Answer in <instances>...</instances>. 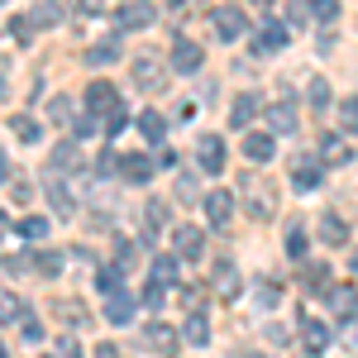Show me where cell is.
I'll return each mask as SVG.
<instances>
[{
	"instance_id": "obj_26",
	"label": "cell",
	"mask_w": 358,
	"mask_h": 358,
	"mask_svg": "<svg viewBox=\"0 0 358 358\" xmlns=\"http://www.w3.org/2000/svg\"><path fill=\"white\" fill-rule=\"evenodd\" d=\"M86 62H96V67H110V62H120V38H101V43H91Z\"/></svg>"
},
{
	"instance_id": "obj_56",
	"label": "cell",
	"mask_w": 358,
	"mask_h": 358,
	"mask_svg": "<svg viewBox=\"0 0 358 358\" xmlns=\"http://www.w3.org/2000/svg\"><path fill=\"white\" fill-rule=\"evenodd\" d=\"M5 234H10V215L0 210V239H5Z\"/></svg>"
},
{
	"instance_id": "obj_45",
	"label": "cell",
	"mask_w": 358,
	"mask_h": 358,
	"mask_svg": "<svg viewBox=\"0 0 358 358\" xmlns=\"http://www.w3.org/2000/svg\"><path fill=\"white\" fill-rule=\"evenodd\" d=\"M310 10H315V20H334L339 15V0H310Z\"/></svg>"
},
{
	"instance_id": "obj_17",
	"label": "cell",
	"mask_w": 358,
	"mask_h": 358,
	"mask_svg": "<svg viewBox=\"0 0 358 358\" xmlns=\"http://www.w3.org/2000/svg\"><path fill=\"white\" fill-rule=\"evenodd\" d=\"M120 106V96H115V86L110 82H91V91H86V110L91 115H106Z\"/></svg>"
},
{
	"instance_id": "obj_53",
	"label": "cell",
	"mask_w": 358,
	"mask_h": 358,
	"mask_svg": "<svg viewBox=\"0 0 358 358\" xmlns=\"http://www.w3.org/2000/svg\"><path fill=\"white\" fill-rule=\"evenodd\" d=\"M77 10L91 20V15H101V10H106V0H77Z\"/></svg>"
},
{
	"instance_id": "obj_27",
	"label": "cell",
	"mask_w": 358,
	"mask_h": 358,
	"mask_svg": "<svg viewBox=\"0 0 358 358\" xmlns=\"http://www.w3.org/2000/svg\"><path fill=\"white\" fill-rule=\"evenodd\" d=\"M29 20H34V29H53V24H62V5L57 0H38V10Z\"/></svg>"
},
{
	"instance_id": "obj_30",
	"label": "cell",
	"mask_w": 358,
	"mask_h": 358,
	"mask_svg": "<svg viewBox=\"0 0 358 358\" xmlns=\"http://www.w3.org/2000/svg\"><path fill=\"white\" fill-rule=\"evenodd\" d=\"M20 315H24V301H20L15 292H5V287H0V325H15Z\"/></svg>"
},
{
	"instance_id": "obj_2",
	"label": "cell",
	"mask_w": 358,
	"mask_h": 358,
	"mask_svg": "<svg viewBox=\"0 0 358 358\" xmlns=\"http://www.w3.org/2000/svg\"><path fill=\"white\" fill-rule=\"evenodd\" d=\"M143 349L158 358H177V349H182V334L172 330V325H163V320H153V325H143Z\"/></svg>"
},
{
	"instance_id": "obj_52",
	"label": "cell",
	"mask_w": 358,
	"mask_h": 358,
	"mask_svg": "<svg viewBox=\"0 0 358 358\" xmlns=\"http://www.w3.org/2000/svg\"><path fill=\"white\" fill-rule=\"evenodd\" d=\"M91 358H124V354H120V344H96Z\"/></svg>"
},
{
	"instance_id": "obj_54",
	"label": "cell",
	"mask_w": 358,
	"mask_h": 358,
	"mask_svg": "<svg viewBox=\"0 0 358 358\" xmlns=\"http://www.w3.org/2000/svg\"><path fill=\"white\" fill-rule=\"evenodd\" d=\"M177 196H182V201H196V182H192V177L177 182Z\"/></svg>"
},
{
	"instance_id": "obj_42",
	"label": "cell",
	"mask_w": 358,
	"mask_h": 358,
	"mask_svg": "<svg viewBox=\"0 0 358 358\" xmlns=\"http://www.w3.org/2000/svg\"><path fill=\"white\" fill-rule=\"evenodd\" d=\"M10 34H15V43H29V38H34V20H29V15H15V20H10Z\"/></svg>"
},
{
	"instance_id": "obj_32",
	"label": "cell",
	"mask_w": 358,
	"mask_h": 358,
	"mask_svg": "<svg viewBox=\"0 0 358 358\" xmlns=\"http://www.w3.org/2000/svg\"><path fill=\"white\" fill-rule=\"evenodd\" d=\"M34 268H38L43 277H57V273H62V253H57V248H43V253H34Z\"/></svg>"
},
{
	"instance_id": "obj_25",
	"label": "cell",
	"mask_w": 358,
	"mask_h": 358,
	"mask_svg": "<svg viewBox=\"0 0 358 358\" xmlns=\"http://www.w3.org/2000/svg\"><path fill=\"white\" fill-rule=\"evenodd\" d=\"M10 134L20 138V143H38L43 129H38V120H34V115H10Z\"/></svg>"
},
{
	"instance_id": "obj_14",
	"label": "cell",
	"mask_w": 358,
	"mask_h": 358,
	"mask_svg": "<svg viewBox=\"0 0 358 358\" xmlns=\"http://www.w3.org/2000/svg\"><path fill=\"white\" fill-rule=\"evenodd\" d=\"M196 153H201V167H206V177H220V172H224V143H220L215 134L201 138V148H196Z\"/></svg>"
},
{
	"instance_id": "obj_62",
	"label": "cell",
	"mask_w": 358,
	"mask_h": 358,
	"mask_svg": "<svg viewBox=\"0 0 358 358\" xmlns=\"http://www.w3.org/2000/svg\"><path fill=\"white\" fill-rule=\"evenodd\" d=\"M0 358H5V344H0Z\"/></svg>"
},
{
	"instance_id": "obj_43",
	"label": "cell",
	"mask_w": 358,
	"mask_h": 358,
	"mask_svg": "<svg viewBox=\"0 0 358 358\" xmlns=\"http://www.w3.org/2000/svg\"><path fill=\"white\" fill-rule=\"evenodd\" d=\"M57 358H82V344H77V334H62V339H57Z\"/></svg>"
},
{
	"instance_id": "obj_57",
	"label": "cell",
	"mask_w": 358,
	"mask_h": 358,
	"mask_svg": "<svg viewBox=\"0 0 358 358\" xmlns=\"http://www.w3.org/2000/svg\"><path fill=\"white\" fill-rule=\"evenodd\" d=\"M10 177V163H5V148H0V182Z\"/></svg>"
},
{
	"instance_id": "obj_19",
	"label": "cell",
	"mask_w": 358,
	"mask_h": 358,
	"mask_svg": "<svg viewBox=\"0 0 358 358\" xmlns=\"http://www.w3.org/2000/svg\"><path fill=\"white\" fill-rule=\"evenodd\" d=\"M182 344H192V349H206V344H210V320H206L201 310L187 315V325H182Z\"/></svg>"
},
{
	"instance_id": "obj_13",
	"label": "cell",
	"mask_w": 358,
	"mask_h": 358,
	"mask_svg": "<svg viewBox=\"0 0 358 358\" xmlns=\"http://www.w3.org/2000/svg\"><path fill=\"white\" fill-rule=\"evenodd\" d=\"M325 301H330V310L339 315V320H349L358 310V287H349V282H339V287H325Z\"/></svg>"
},
{
	"instance_id": "obj_47",
	"label": "cell",
	"mask_w": 358,
	"mask_h": 358,
	"mask_svg": "<svg viewBox=\"0 0 358 358\" xmlns=\"http://www.w3.org/2000/svg\"><path fill=\"white\" fill-rule=\"evenodd\" d=\"M201 292H206V287H182V306H187V310H201Z\"/></svg>"
},
{
	"instance_id": "obj_23",
	"label": "cell",
	"mask_w": 358,
	"mask_h": 358,
	"mask_svg": "<svg viewBox=\"0 0 358 358\" xmlns=\"http://www.w3.org/2000/svg\"><path fill=\"white\" fill-rule=\"evenodd\" d=\"M244 153L253 158V163H268L277 153V143H273V134H244Z\"/></svg>"
},
{
	"instance_id": "obj_46",
	"label": "cell",
	"mask_w": 358,
	"mask_h": 358,
	"mask_svg": "<svg viewBox=\"0 0 358 358\" xmlns=\"http://www.w3.org/2000/svg\"><path fill=\"white\" fill-rule=\"evenodd\" d=\"M96 172H101V177L120 172V158H115V153H101V158H96Z\"/></svg>"
},
{
	"instance_id": "obj_58",
	"label": "cell",
	"mask_w": 358,
	"mask_h": 358,
	"mask_svg": "<svg viewBox=\"0 0 358 358\" xmlns=\"http://www.w3.org/2000/svg\"><path fill=\"white\" fill-rule=\"evenodd\" d=\"M244 358H268V354H263V349H244Z\"/></svg>"
},
{
	"instance_id": "obj_40",
	"label": "cell",
	"mask_w": 358,
	"mask_h": 358,
	"mask_svg": "<svg viewBox=\"0 0 358 358\" xmlns=\"http://www.w3.org/2000/svg\"><path fill=\"white\" fill-rule=\"evenodd\" d=\"M20 234H24V239H43V234H48V220H43V215H29V220H20Z\"/></svg>"
},
{
	"instance_id": "obj_12",
	"label": "cell",
	"mask_w": 358,
	"mask_h": 358,
	"mask_svg": "<svg viewBox=\"0 0 358 358\" xmlns=\"http://www.w3.org/2000/svg\"><path fill=\"white\" fill-rule=\"evenodd\" d=\"M206 62V53H201V43H192V38H177L172 43V67L182 72V77H192L196 67Z\"/></svg>"
},
{
	"instance_id": "obj_50",
	"label": "cell",
	"mask_w": 358,
	"mask_h": 358,
	"mask_svg": "<svg viewBox=\"0 0 358 358\" xmlns=\"http://www.w3.org/2000/svg\"><path fill=\"white\" fill-rule=\"evenodd\" d=\"M258 306H277V287L273 282H258Z\"/></svg>"
},
{
	"instance_id": "obj_60",
	"label": "cell",
	"mask_w": 358,
	"mask_h": 358,
	"mask_svg": "<svg viewBox=\"0 0 358 358\" xmlns=\"http://www.w3.org/2000/svg\"><path fill=\"white\" fill-rule=\"evenodd\" d=\"M349 268H354V277H358V253H354V258H349Z\"/></svg>"
},
{
	"instance_id": "obj_6",
	"label": "cell",
	"mask_w": 358,
	"mask_h": 358,
	"mask_svg": "<svg viewBox=\"0 0 358 358\" xmlns=\"http://www.w3.org/2000/svg\"><path fill=\"white\" fill-rule=\"evenodd\" d=\"M172 248H177V258H201V253H206L201 224H177V229H172Z\"/></svg>"
},
{
	"instance_id": "obj_51",
	"label": "cell",
	"mask_w": 358,
	"mask_h": 358,
	"mask_svg": "<svg viewBox=\"0 0 358 358\" xmlns=\"http://www.w3.org/2000/svg\"><path fill=\"white\" fill-rule=\"evenodd\" d=\"M0 268H5V273H24V268H34V258H5Z\"/></svg>"
},
{
	"instance_id": "obj_4",
	"label": "cell",
	"mask_w": 358,
	"mask_h": 358,
	"mask_svg": "<svg viewBox=\"0 0 358 358\" xmlns=\"http://www.w3.org/2000/svg\"><path fill=\"white\" fill-rule=\"evenodd\" d=\"M129 77H134V86H143V91H158V86H163V62H158V53H138L134 62H129Z\"/></svg>"
},
{
	"instance_id": "obj_11",
	"label": "cell",
	"mask_w": 358,
	"mask_h": 358,
	"mask_svg": "<svg viewBox=\"0 0 358 358\" xmlns=\"http://www.w3.org/2000/svg\"><path fill=\"white\" fill-rule=\"evenodd\" d=\"M153 24V5L148 0H134V5H124L120 15H115V29L120 34H129V29H148Z\"/></svg>"
},
{
	"instance_id": "obj_33",
	"label": "cell",
	"mask_w": 358,
	"mask_h": 358,
	"mask_svg": "<svg viewBox=\"0 0 358 358\" xmlns=\"http://www.w3.org/2000/svg\"><path fill=\"white\" fill-rule=\"evenodd\" d=\"M163 301H167V282H148L143 296H138V306H148V310H163Z\"/></svg>"
},
{
	"instance_id": "obj_37",
	"label": "cell",
	"mask_w": 358,
	"mask_h": 358,
	"mask_svg": "<svg viewBox=\"0 0 358 358\" xmlns=\"http://www.w3.org/2000/svg\"><path fill=\"white\" fill-rule=\"evenodd\" d=\"M306 96H310V106H315V110H330V82H325V77H315Z\"/></svg>"
},
{
	"instance_id": "obj_22",
	"label": "cell",
	"mask_w": 358,
	"mask_h": 358,
	"mask_svg": "<svg viewBox=\"0 0 358 358\" xmlns=\"http://www.w3.org/2000/svg\"><path fill=\"white\" fill-rule=\"evenodd\" d=\"M258 110H263V106H258V96H253V91H244V96L229 106V124H234V129H244V124H248Z\"/></svg>"
},
{
	"instance_id": "obj_20",
	"label": "cell",
	"mask_w": 358,
	"mask_h": 358,
	"mask_svg": "<svg viewBox=\"0 0 358 358\" xmlns=\"http://www.w3.org/2000/svg\"><path fill=\"white\" fill-rule=\"evenodd\" d=\"M106 315H110V325H129V320L138 315V301H134V296H124V292H115L110 306H106Z\"/></svg>"
},
{
	"instance_id": "obj_44",
	"label": "cell",
	"mask_w": 358,
	"mask_h": 358,
	"mask_svg": "<svg viewBox=\"0 0 358 358\" xmlns=\"http://www.w3.org/2000/svg\"><path fill=\"white\" fill-rule=\"evenodd\" d=\"M124 124H129V115H124V106H115V110H106V129H110V134H120Z\"/></svg>"
},
{
	"instance_id": "obj_34",
	"label": "cell",
	"mask_w": 358,
	"mask_h": 358,
	"mask_svg": "<svg viewBox=\"0 0 358 358\" xmlns=\"http://www.w3.org/2000/svg\"><path fill=\"white\" fill-rule=\"evenodd\" d=\"M120 277H124L120 263H115V268H101V273H96V287H101L106 296H115V292H120Z\"/></svg>"
},
{
	"instance_id": "obj_3",
	"label": "cell",
	"mask_w": 358,
	"mask_h": 358,
	"mask_svg": "<svg viewBox=\"0 0 358 358\" xmlns=\"http://www.w3.org/2000/svg\"><path fill=\"white\" fill-rule=\"evenodd\" d=\"M210 24H215V38H224V43H234V38H244V10H234V5H220V10H210Z\"/></svg>"
},
{
	"instance_id": "obj_38",
	"label": "cell",
	"mask_w": 358,
	"mask_h": 358,
	"mask_svg": "<svg viewBox=\"0 0 358 358\" xmlns=\"http://www.w3.org/2000/svg\"><path fill=\"white\" fill-rule=\"evenodd\" d=\"M48 115H53V124H67L72 120V96H53L48 101Z\"/></svg>"
},
{
	"instance_id": "obj_10",
	"label": "cell",
	"mask_w": 358,
	"mask_h": 358,
	"mask_svg": "<svg viewBox=\"0 0 358 358\" xmlns=\"http://www.w3.org/2000/svg\"><path fill=\"white\" fill-rule=\"evenodd\" d=\"M287 43H292V34H287L282 24H273V20H268V24H263L258 34H253V53H258V57L277 53V48H287Z\"/></svg>"
},
{
	"instance_id": "obj_31",
	"label": "cell",
	"mask_w": 358,
	"mask_h": 358,
	"mask_svg": "<svg viewBox=\"0 0 358 358\" xmlns=\"http://www.w3.org/2000/svg\"><path fill=\"white\" fill-rule=\"evenodd\" d=\"M53 315L67 325H86V306L82 301H53Z\"/></svg>"
},
{
	"instance_id": "obj_41",
	"label": "cell",
	"mask_w": 358,
	"mask_h": 358,
	"mask_svg": "<svg viewBox=\"0 0 358 358\" xmlns=\"http://www.w3.org/2000/svg\"><path fill=\"white\" fill-rule=\"evenodd\" d=\"M287 253H292L296 263L306 258V229H301V224H292V234H287Z\"/></svg>"
},
{
	"instance_id": "obj_15",
	"label": "cell",
	"mask_w": 358,
	"mask_h": 358,
	"mask_svg": "<svg viewBox=\"0 0 358 358\" xmlns=\"http://www.w3.org/2000/svg\"><path fill=\"white\" fill-rule=\"evenodd\" d=\"M349 158H354V153H349L344 134H320V163L325 167H344Z\"/></svg>"
},
{
	"instance_id": "obj_35",
	"label": "cell",
	"mask_w": 358,
	"mask_h": 358,
	"mask_svg": "<svg viewBox=\"0 0 358 358\" xmlns=\"http://www.w3.org/2000/svg\"><path fill=\"white\" fill-rule=\"evenodd\" d=\"M163 215H167L163 201H148V206H143V224H148V239H153V234L163 229Z\"/></svg>"
},
{
	"instance_id": "obj_1",
	"label": "cell",
	"mask_w": 358,
	"mask_h": 358,
	"mask_svg": "<svg viewBox=\"0 0 358 358\" xmlns=\"http://www.w3.org/2000/svg\"><path fill=\"white\" fill-rule=\"evenodd\" d=\"M239 196H244V210L253 220H273L277 215V187L268 177H258V172H248L244 182H239Z\"/></svg>"
},
{
	"instance_id": "obj_5",
	"label": "cell",
	"mask_w": 358,
	"mask_h": 358,
	"mask_svg": "<svg viewBox=\"0 0 358 358\" xmlns=\"http://www.w3.org/2000/svg\"><path fill=\"white\" fill-rule=\"evenodd\" d=\"M320 182H325V163L320 158H296L292 163V187L296 192H315Z\"/></svg>"
},
{
	"instance_id": "obj_29",
	"label": "cell",
	"mask_w": 358,
	"mask_h": 358,
	"mask_svg": "<svg viewBox=\"0 0 358 358\" xmlns=\"http://www.w3.org/2000/svg\"><path fill=\"white\" fill-rule=\"evenodd\" d=\"M320 239L325 244H344L349 239V224L339 220V215H320Z\"/></svg>"
},
{
	"instance_id": "obj_36",
	"label": "cell",
	"mask_w": 358,
	"mask_h": 358,
	"mask_svg": "<svg viewBox=\"0 0 358 358\" xmlns=\"http://www.w3.org/2000/svg\"><path fill=\"white\" fill-rule=\"evenodd\" d=\"M153 282H167V287H172V282H177V258H153Z\"/></svg>"
},
{
	"instance_id": "obj_8",
	"label": "cell",
	"mask_w": 358,
	"mask_h": 358,
	"mask_svg": "<svg viewBox=\"0 0 358 358\" xmlns=\"http://www.w3.org/2000/svg\"><path fill=\"white\" fill-rule=\"evenodd\" d=\"M77 167H82V148H77L72 138H62L53 153H48V172H53V177H67V172H77Z\"/></svg>"
},
{
	"instance_id": "obj_7",
	"label": "cell",
	"mask_w": 358,
	"mask_h": 358,
	"mask_svg": "<svg viewBox=\"0 0 358 358\" xmlns=\"http://www.w3.org/2000/svg\"><path fill=\"white\" fill-rule=\"evenodd\" d=\"M210 287H215L220 301H234V296H239V273H234L229 258H215V268H210Z\"/></svg>"
},
{
	"instance_id": "obj_48",
	"label": "cell",
	"mask_w": 358,
	"mask_h": 358,
	"mask_svg": "<svg viewBox=\"0 0 358 358\" xmlns=\"http://www.w3.org/2000/svg\"><path fill=\"white\" fill-rule=\"evenodd\" d=\"M339 115H344V124H349V129H358V96H354V101H344Z\"/></svg>"
},
{
	"instance_id": "obj_18",
	"label": "cell",
	"mask_w": 358,
	"mask_h": 358,
	"mask_svg": "<svg viewBox=\"0 0 358 358\" xmlns=\"http://www.w3.org/2000/svg\"><path fill=\"white\" fill-rule=\"evenodd\" d=\"M120 172H124V182L143 187V182H153V158H143V153H129V158H120Z\"/></svg>"
},
{
	"instance_id": "obj_16",
	"label": "cell",
	"mask_w": 358,
	"mask_h": 358,
	"mask_svg": "<svg viewBox=\"0 0 358 358\" xmlns=\"http://www.w3.org/2000/svg\"><path fill=\"white\" fill-rule=\"evenodd\" d=\"M48 206H53L62 220H72V210H77V201H72V192H67V182L53 177V172H48Z\"/></svg>"
},
{
	"instance_id": "obj_24",
	"label": "cell",
	"mask_w": 358,
	"mask_h": 358,
	"mask_svg": "<svg viewBox=\"0 0 358 358\" xmlns=\"http://www.w3.org/2000/svg\"><path fill=\"white\" fill-rule=\"evenodd\" d=\"M301 334H306V344H310V349H325V344H330V325H320L310 310L301 315Z\"/></svg>"
},
{
	"instance_id": "obj_59",
	"label": "cell",
	"mask_w": 358,
	"mask_h": 358,
	"mask_svg": "<svg viewBox=\"0 0 358 358\" xmlns=\"http://www.w3.org/2000/svg\"><path fill=\"white\" fill-rule=\"evenodd\" d=\"M349 349H358V325H354V330H349Z\"/></svg>"
},
{
	"instance_id": "obj_63",
	"label": "cell",
	"mask_w": 358,
	"mask_h": 358,
	"mask_svg": "<svg viewBox=\"0 0 358 358\" xmlns=\"http://www.w3.org/2000/svg\"><path fill=\"white\" fill-rule=\"evenodd\" d=\"M0 5H5V0H0Z\"/></svg>"
},
{
	"instance_id": "obj_61",
	"label": "cell",
	"mask_w": 358,
	"mask_h": 358,
	"mask_svg": "<svg viewBox=\"0 0 358 358\" xmlns=\"http://www.w3.org/2000/svg\"><path fill=\"white\" fill-rule=\"evenodd\" d=\"M253 5H263V10H268V5H273V0H253Z\"/></svg>"
},
{
	"instance_id": "obj_28",
	"label": "cell",
	"mask_w": 358,
	"mask_h": 358,
	"mask_svg": "<svg viewBox=\"0 0 358 358\" xmlns=\"http://www.w3.org/2000/svg\"><path fill=\"white\" fill-rule=\"evenodd\" d=\"M138 129H143V138L163 143V134H167V120H163V110H143V115H138Z\"/></svg>"
},
{
	"instance_id": "obj_21",
	"label": "cell",
	"mask_w": 358,
	"mask_h": 358,
	"mask_svg": "<svg viewBox=\"0 0 358 358\" xmlns=\"http://www.w3.org/2000/svg\"><path fill=\"white\" fill-rule=\"evenodd\" d=\"M268 124H273L277 134H296V106H292V101L268 106Z\"/></svg>"
},
{
	"instance_id": "obj_39",
	"label": "cell",
	"mask_w": 358,
	"mask_h": 358,
	"mask_svg": "<svg viewBox=\"0 0 358 358\" xmlns=\"http://www.w3.org/2000/svg\"><path fill=\"white\" fill-rule=\"evenodd\" d=\"M20 334H24V344H43V325H38V320H34V315H20Z\"/></svg>"
},
{
	"instance_id": "obj_49",
	"label": "cell",
	"mask_w": 358,
	"mask_h": 358,
	"mask_svg": "<svg viewBox=\"0 0 358 358\" xmlns=\"http://www.w3.org/2000/svg\"><path fill=\"white\" fill-rule=\"evenodd\" d=\"M306 282H310V287H325V282H330V268H325V263H320V268H306Z\"/></svg>"
},
{
	"instance_id": "obj_9",
	"label": "cell",
	"mask_w": 358,
	"mask_h": 358,
	"mask_svg": "<svg viewBox=\"0 0 358 358\" xmlns=\"http://www.w3.org/2000/svg\"><path fill=\"white\" fill-rule=\"evenodd\" d=\"M201 206H206V220L215 224V229H224L229 215H234V196H229V192H206V196H201Z\"/></svg>"
},
{
	"instance_id": "obj_55",
	"label": "cell",
	"mask_w": 358,
	"mask_h": 358,
	"mask_svg": "<svg viewBox=\"0 0 358 358\" xmlns=\"http://www.w3.org/2000/svg\"><path fill=\"white\" fill-rule=\"evenodd\" d=\"M287 339H292V334L282 330V325H268V344H287Z\"/></svg>"
}]
</instances>
